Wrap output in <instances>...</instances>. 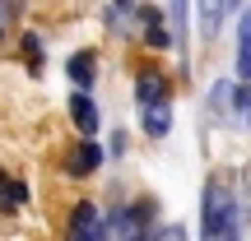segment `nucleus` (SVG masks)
Returning a JSON list of instances; mask_svg holds the SVG:
<instances>
[{"label": "nucleus", "instance_id": "nucleus-1", "mask_svg": "<svg viewBox=\"0 0 251 241\" xmlns=\"http://www.w3.org/2000/svg\"><path fill=\"white\" fill-rule=\"evenodd\" d=\"M233 195H228L224 181H205V223H200V232L205 237H233Z\"/></svg>", "mask_w": 251, "mask_h": 241}, {"label": "nucleus", "instance_id": "nucleus-2", "mask_svg": "<svg viewBox=\"0 0 251 241\" xmlns=\"http://www.w3.org/2000/svg\"><path fill=\"white\" fill-rule=\"evenodd\" d=\"M135 98H140V107H149V102H168V79H163L158 70H144L140 79H135Z\"/></svg>", "mask_w": 251, "mask_h": 241}, {"label": "nucleus", "instance_id": "nucleus-3", "mask_svg": "<svg viewBox=\"0 0 251 241\" xmlns=\"http://www.w3.org/2000/svg\"><path fill=\"white\" fill-rule=\"evenodd\" d=\"M70 116H75V125H79V134H84V139L98 130V107H93V98H89L84 88L70 98Z\"/></svg>", "mask_w": 251, "mask_h": 241}, {"label": "nucleus", "instance_id": "nucleus-4", "mask_svg": "<svg viewBox=\"0 0 251 241\" xmlns=\"http://www.w3.org/2000/svg\"><path fill=\"white\" fill-rule=\"evenodd\" d=\"M24 204H28V190H24V181H14L9 172H0V214H19Z\"/></svg>", "mask_w": 251, "mask_h": 241}, {"label": "nucleus", "instance_id": "nucleus-5", "mask_svg": "<svg viewBox=\"0 0 251 241\" xmlns=\"http://www.w3.org/2000/svg\"><path fill=\"white\" fill-rule=\"evenodd\" d=\"M224 19H228V0H200V28H205V37H219Z\"/></svg>", "mask_w": 251, "mask_h": 241}, {"label": "nucleus", "instance_id": "nucleus-6", "mask_svg": "<svg viewBox=\"0 0 251 241\" xmlns=\"http://www.w3.org/2000/svg\"><path fill=\"white\" fill-rule=\"evenodd\" d=\"M237 74L251 79V9L242 14V23H237Z\"/></svg>", "mask_w": 251, "mask_h": 241}, {"label": "nucleus", "instance_id": "nucleus-7", "mask_svg": "<svg viewBox=\"0 0 251 241\" xmlns=\"http://www.w3.org/2000/svg\"><path fill=\"white\" fill-rule=\"evenodd\" d=\"M70 237H84V241L98 237V209H93V204H79L70 214Z\"/></svg>", "mask_w": 251, "mask_h": 241}, {"label": "nucleus", "instance_id": "nucleus-8", "mask_svg": "<svg viewBox=\"0 0 251 241\" xmlns=\"http://www.w3.org/2000/svg\"><path fill=\"white\" fill-rule=\"evenodd\" d=\"M168 125H172V116H168V102H149L144 107V130L158 139V134H168Z\"/></svg>", "mask_w": 251, "mask_h": 241}, {"label": "nucleus", "instance_id": "nucleus-9", "mask_svg": "<svg viewBox=\"0 0 251 241\" xmlns=\"http://www.w3.org/2000/svg\"><path fill=\"white\" fill-rule=\"evenodd\" d=\"M98 162H102V153L93 149V144H84V149L70 158V172H75V176H89V172H98Z\"/></svg>", "mask_w": 251, "mask_h": 241}, {"label": "nucleus", "instance_id": "nucleus-10", "mask_svg": "<svg viewBox=\"0 0 251 241\" xmlns=\"http://www.w3.org/2000/svg\"><path fill=\"white\" fill-rule=\"evenodd\" d=\"M70 79L79 84V88H89V84H93V56H89V51L70 61Z\"/></svg>", "mask_w": 251, "mask_h": 241}, {"label": "nucleus", "instance_id": "nucleus-11", "mask_svg": "<svg viewBox=\"0 0 251 241\" xmlns=\"http://www.w3.org/2000/svg\"><path fill=\"white\" fill-rule=\"evenodd\" d=\"M144 19H149V23H144V37H149L153 46H168V28H163V14H153V9H149Z\"/></svg>", "mask_w": 251, "mask_h": 241}, {"label": "nucleus", "instance_id": "nucleus-12", "mask_svg": "<svg viewBox=\"0 0 251 241\" xmlns=\"http://www.w3.org/2000/svg\"><path fill=\"white\" fill-rule=\"evenodd\" d=\"M181 9H186V0H177V14H181Z\"/></svg>", "mask_w": 251, "mask_h": 241}, {"label": "nucleus", "instance_id": "nucleus-13", "mask_svg": "<svg viewBox=\"0 0 251 241\" xmlns=\"http://www.w3.org/2000/svg\"><path fill=\"white\" fill-rule=\"evenodd\" d=\"M117 5H130V0H117Z\"/></svg>", "mask_w": 251, "mask_h": 241}]
</instances>
